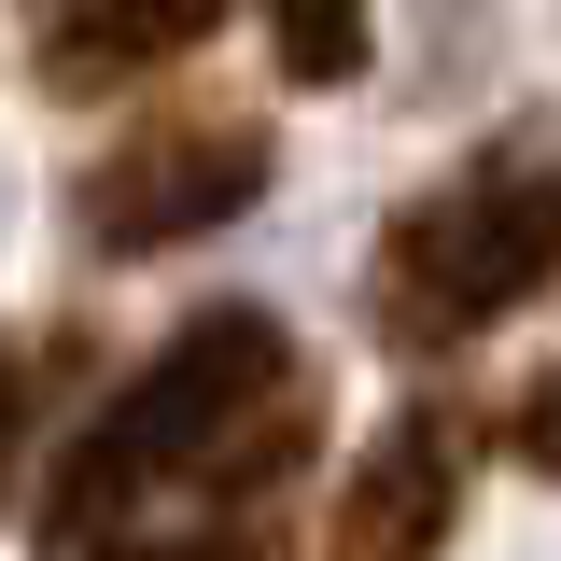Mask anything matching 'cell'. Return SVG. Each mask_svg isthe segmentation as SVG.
<instances>
[{
	"instance_id": "obj_2",
	"label": "cell",
	"mask_w": 561,
	"mask_h": 561,
	"mask_svg": "<svg viewBox=\"0 0 561 561\" xmlns=\"http://www.w3.org/2000/svg\"><path fill=\"white\" fill-rule=\"evenodd\" d=\"M561 280V169H463L379 225V267H365V309L393 351H463L491 337L505 309H534Z\"/></svg>"
},
{
	"instance_id": "obj_3",
	"label": "cell",
	"mask_w": 561,
	"mask_h": 561,
	"mask_svg": "<svg viewBox=\"0 0 561 561\" xmlns=\"http://www.w3.org/2000/svg\"><path fill=\"white\" fill-rule=\"evenodd\" d=\"M267 183H280V140L253 113H154L70 183V225H84V253L140 267V253H183L210 225H239Z\"/></svg>"
},
{
	"instance_id": "obj_6",
	"label": "cell",
	"mask_w": 561,
	"mask_h": 561,
	"mask_svg": "<svg viewBox=\"0 0 561 561\" xmlns=\"http://www.w3.org/2000/svg\"><path fill=\"white\" fill-rule=\"evenodd\" d=\"M84 379H99V337H84V323H14V337H0V505L43 463V435H57V408Z\"/></svg>"
},
{
	"instance_id": "obj_1",
	"label": "cell",
	"mask_w": 561,
	"mask_h": 561,
	"mask_svg": "<svg viewBox=\"0 0 561 561\" xmlns=\"http://www.w3.org/2000/svg\"><path fill=\"white\" fill-rule=\"evenodd\" d=\"M323 449V365L280 337L267 309H197L183 337L140 365L70 449H43V548H253L280 534V478Z\"/></svg>"
},
{
	"instance_id": "obj_5",
	"label": "cell",
	"mask_w": 561,
	"mask_h": 561,
	"mask_svg": "<svg viewBox=\"0 0 561 561\" xmlns=\"http://www.w3.org/2000/svg\"><path fill=\"white\" fill-rule=\"evenodd\" d=\"M225 28V0H70L43 28V99H127L140 70H183Z\"/></svg>"
},
{
	"instance_id": "obj_7",
	"label": "cell",
	"mask_w": 561,
	"mask_h": 561,
	"mask_svg": "<svg viewBox=\"0 0 561 561\" xmlns=\"http://www.w3.org/2000/svg\"><path fill=\"white\" fill-rule=\"evenodd\" d=\"M267 43L295 84H351L365 70V0H267Z\"/></svg>"
},
{
	"instance_id": "obj_4",
	"label": "cell",
	"mask_w": 561,
	"mask_h": 561,
	"mask_svg": "<svg viewBox=\"0 0 561 561\" xmlns=\"http://www.w3.org/2000/svg\"><path fill=\"white\" fill-rule=\"evenodd\" d=\"M449 519H463V421L449 408H393L379 449H365L351 491H337V548L393 561V548H435Z\"/></svg>"
},
{
	"instance_id": "obj_8",
	"label": "cell",
	"mask_w": 561,
	"mask_h": 561,
	"mask_svg": "<svg viewBox=\"0 0 561 561\" xmlns=\"http://www.w3.org/2000/svg\"><path fill=\"white\" fill-rule=\"evenodd\" d=\"M505 449H519L534 478H561V365L534 379V393H519V408H505Z\"/></svg>"
}]
</instances>
